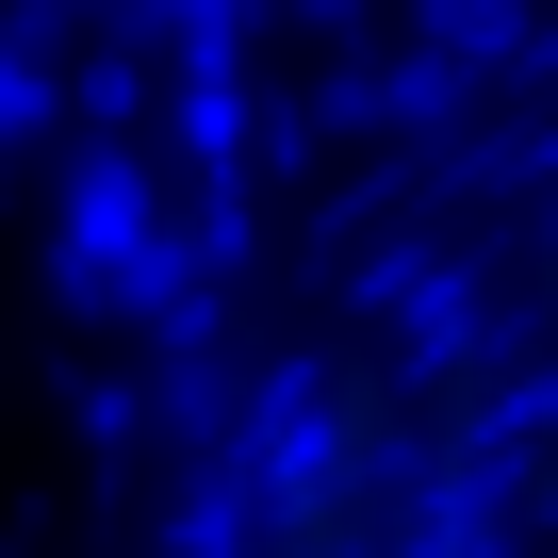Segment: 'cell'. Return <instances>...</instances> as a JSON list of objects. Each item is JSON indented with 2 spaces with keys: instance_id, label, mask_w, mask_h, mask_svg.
<instances>
[{
  "instance_id": "1",
  "label": "cell",
  "mask_w": 558,
  "mask_h": 558,
  "mask_svg": "<svg viewBox=\"0 0 558 558\" xmlns=\"http://www.w3.org/2000/svg\"><path fill=\"white\" fill-rule=\"evenodd\" d=\"M197 296H214V279H197L181 181H165L148 148H66V214H50V313H83V329L148 345V329H181Z\"/></svg>"
},
{
  "instance_id": "4",
  "label": "cell",
  "mask_w": 558,
  "mask_h": 558,
  "mask_svg": "<svg viewBox=\"0 0 558 558\" xmlns=\"http://www.w3.org/2000/svg\"><path fill=\"white\" fill-rule=\"evenodd\" d=\"M279 17H296V34H345V17H362V0H279Z\"/></svg>"
},
{
  "instance_id": "5",
  "label": "cell",
  "mask_w": 558,
  "mask_h": 558,
  "mask_svg": "<svg viewBox=\"0 0 558 558\" xmlns=\"http://www.w3.org/2000/svg\"><path fill=\"white\" fill-rule=\"evenodd\" d=\"M0 181H17V148H0Z\"/></svg>"
},
{
  "instance_id": "3",
  "label": "cell",
  "mask_w": 558,
  "mask_h": 558,
  "mask_svg": "<svg viewBox=\"0 0 558 558\" xmlns=\"http://www.w3.org/2000/svg\"><path fill=\"white\" fill-rule=\"evenodd\" d=\"M427 34H460V50H493V34H509V0H427Z\"/></svg>"
},
{
  "instance_id": "2",
  "label": "cell",
  "mask_w": 558,
  "mask_h": 558,
  "mask_svg": "<svg viewBox=\"0 0 558 558\" xmlns=\"http://www.w3.org/2000/svg\"><path fill=\"white\" fill-rule=\"evenodd\" d=\"M66 132V0H0V148Z\"/></svg>"
}]
</instances>
